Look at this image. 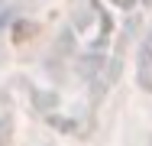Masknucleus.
<instances>
[]
</instances>
